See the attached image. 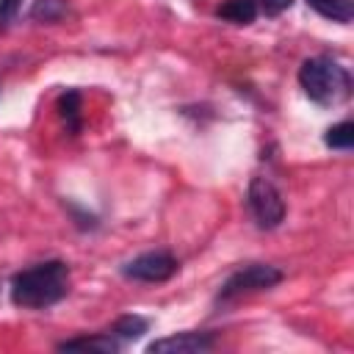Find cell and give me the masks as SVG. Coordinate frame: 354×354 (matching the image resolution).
<instances>
[{
	"label": "cell",
	"mask_w": 354,
	"mask_h": 354,
	"mask_svg": "<svg viewBox=\"0 0 354 354\" xmlns=\"http://www.w3.org/2000/svg\"><path fill=\"white\" fill-rule=\"evenodd\" d=\"M290 6H293V0H257V8H263L266 17H279Z\"/></svg>",
	"instance_id": "cell-14"
},
{
	"label": "cell",
	"mask_w": 354,
	"mask_h": 354,
	"mask_svg": "<svg viewBox=\"0 0 354 354\" xmlns=\"http://www.w3.org/2000/svg\"><path fill=\"white\" fill-rule=\"evenodd\" d=\"M69 290V266L64 260H44L11 277V301L25 310H47Z\"/></svg>",
	"instance_id": "cell-1"
},
{
	"label": "cell",
	"mask_w": 354,
	"mask_h": 354,
	"mask_svg": "<svg viewBox=\"0 0 354 354\" xmlns=\"http://www.w3.org/2000/svg\"><path fill=\"white\" fill-rule=\"evenodd\" d=\"M216 17L232 22V25H249L257 17V0H227L216 8Z\"/></svg>",
	"instance_id": "cell-8"
},
{
	"label": "cell",
	"mask_w": 354,
	"mask_h": 354,
	"mask_svg": "<svg viewBox=\"0 0 354 354\" xmlns=\"http://www.w3.org/2000/svg\"><path fill=\"white\" fill-rule=\"evenodd\" d=\"M249 210L260 230H274L285 218V199L268 177H252L249 183Z\"/></svg>",
	"instance_id": "cell-4"
},
{
	"label": "cell",
	"mask_w": 354,
	"mask_h": 354,
	"mask_svg": "<svg viewBox=\"0 0 354 354\" xmlns=\"http://www.w3.org/2000/svg\"><path fill=\"white\" fill-rule=\"evenodd\" d=\"M122 274L127 279H136V282H166L177 274V257L171 252H163V249L144 252V254L127 260L122 266Z\"/></svg>",
	"instance_id": "cell-5"
},
{
	"label": "cell",
	"mask_w": 354,
	"mask_h": 354,
	"mask_svg": "<svg viewBox=\"0 0 354 354\" xmlns=\"http://www.w3.org/2000/svg\"><path fill=\"white\" fill-rule=\"evenodd\" d=\"M324 144L332 147V149H351V147H354V124H351L348 119L332 124V127L324 133Z\"/></svg>",
	"instance_id": "cell-13"
},
{
	"label": "cell",
	"mask_w": 354,
	"mask_h": 354,
	"mask_svg": "<svg viewBox=\"0 0 354 354\" xmlns=\"http://www.w3.org/2000/svg\"><path fill=\"white\" fill-rule=\"evenodd\" d=\"M307 6L313 11H318L321 17H326L332 22H340V25H348L351 17H354L351 0H307Z\"/></svg>",
	"instance_id": "cell-9"
},
{
	"label": "cell",
	"mask_w": 354,
	"mask_h": 354,
	"mask_svg": "<svg viewBox=\"0 0 354 354\" xmlns=\"http://www.w3.org/2000/svg\"><path fill=\"white\" fill-rule=\"evenodd\" d=\"M213 346H216V337L210 332H180V335L152 340L147 351L149 354H196V351H210Z\"/></svg>",
	"instance_id": "cell-6"
},
{
	"label": "cell",
	"mask_w": 354,
	"mask_h": 354,
	"mask_svg": "<svg viewBox=\"0 0 354 354\" xmlns=\"http://www.w3.org/2000/svg\"><path fill=\"white\" fill-rule=\"evenodd\" d=\"M122 348V340L113 332H102V335H91V337H72V340H61L58 351H100V354H113Z\"/></svg>",
	"instance_id": "cell-7"
},
{
	"label": "cell",
	"mask_w": 354,
	"mask_h": 354,
	"mask_svg": "<svg viewBox=\"0 0 354 354\" xmlns=\"http://www.w3.org/2000/svg\"><path fill=\"white\" fill-rule=\"evenodd\" d=\"M304 94L318 105H340L351 94V75L332 58H307L299 66Z\"/></svg>",
	"instance_id": "cell-2"
},
{
	"label": "cell",
	"mask_w": 354,
	"mask_h": 354,
	"mask_svg": "<svg viewBox=\"0 0 354 354\" xmlns=\"http://www.w3.org/2000/svg\"><path fill=\"white\" fill-rule=\"evenodd\" d=\"M58 111H61V119L66 122V127L72 133H77L80 130V94L75 88H69L58 97Z\"/></svg>",
	"instance_id": "cell-11"
},
{
	"label": "cell",
	"mask_w": 354,
	"mask_h": 354,
	"mask_svg": "<svg viewBox=\"0 0 354 354\" xmlns=\"http://www.w3.org/2000/svg\"><path fill=\"white\" fill-rule=\"evenodd\" d=\"M147 329H149V324L141 315H122L108 332H113L119 340H138Z\"/></svg>",
	"instance_id": "cell-12"
},
{
	"label": "cell",
	"mask_w": 354,
	"mask_h": 354,
	"mask_svg": "<svg viewBox=\"0 0 354 354\" xmlns=\"http://www.w3.org/2000/svg\"><path fill=\"white\" fill-rule=\"evenodd\" d=\"M19 6H22V0H0V30L8 28V22L17 17Z\"/></svg>",
	"instance_id": "cell-15"
},
{
	"label": "cell",
	"mask_w": 354,
	"mask_h": 354,
	"mask_svg": "<svg viewBox=\"0 0 354 354\" xmlns=\"http://www.w3.org/2000/svg\"><path fill=\"white\" fill-rule=\"evenodd\" d=\"M282 282V271L274 268V266H266V263H249L243 268H238L235 274L227 277V282L221 285L218 290V301L227 304L232 299H241L246 293H254V290H268L274 285Z\"/></svg>",
	"instance_id": "cell-3"
},
{
	"label": "cell",
	"mask_w": 354,
	"mask_h": 354,
	"mask_svg": "<svg viewBox=\"0 0 354 354\" xmlns=\"http://www.w3.org/2000/svg\"><path fill=\"white\" fill-rule=\"evenodd\" d=\"M66 14H69L66 0H33V6H30L33 22H58Z\"/></svg>",
	"instance_id": "cell-10"
}]
</instances>
